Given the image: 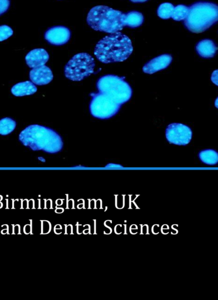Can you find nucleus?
Wrapping results in <instances>:
<instances>
[{
	"label": "nucleus",
	"instance_id": "f257e3e1",
	"mask_svg": "<svg viewBox=\"0 0 218 300\" xmlns=\"http://www.w3.org/2000/svg\"><path fill=\"white\" fill-rule=\"evenodd\" d=\"M132 42L119 32L103 38L96 45L94 54L104 64L123 62L132 54Z\"/></svg>",
	"mask_w": 218,
	"mask_h": 300
},
{
	"label": "nucleus",
	"instance_id": "f03ea898",
	"mask_svg": "<svg viewBox=\"0 0 218 300\" xmlns=\"http://www.w3.org/2000/svg\"><path fill=\"white\" fill-rule=\"evenodd\" d=\"M19 139L25 146L33 151H43L49 154H56L63 149L62 138L52 129L33 125L21 132Z\"/></svg>",
	"mask_w": 218,
	"mask_h": 300
},
{
	"label": "nucleus",
	"instance_id": "7ed1b4c3",
	"mask_svg": "<svg viewBox=\"0 0 218 300\" xmlns=\"http://www.w3.org/2000/svg\"><path fill=\"white\" fill-rule=\"evenodd\" d=\"M126 14L106 6H98L87 14V22L95 31L113 34L125 26Z\"/></svg>",
	"mask_w": 218,
	"mask_h": 300
},
{
	"label": "nucleus",
	"instance_id": "20e7f679",
	"mask_svg": "<svg viewBox=\"0 0 218 300\" xmlns=\"http://www.w3.org/2000/svg\"><path fill=\"white\" fill-rule=\"evenodd\" d=\"M218 19V7L210 2H198L189 7L183 21L186 28L194 33H201L215 24Z\"/></svg>",
	"mask_w": 218,
	"mask_h": 300
},
{
	"label": "nucleus",
	"instance_id": "39448f33",
	"mask_svg": "<svg viewBox=\"0 0 218 300\" xmlns=\"http://www.w3.org/2000/svg\"><path fill=\"white\" fill-rule=\"evenodd\" d=\"M97 88L116 103L121 105L128 102L132 96L133 91L124 78L116 75H107L99 79Z\"/></svg>",
	"mask_w": 218,
	"mask_h": 300
},
{
	"label": "nucleus",
	"instance_id": "423d86ee",
	"mask_svg": "<svg viewBox=\"0 0 218 300\" xmlns=\"http://www.w3.org/2000/svg\"><path fill=\"white\" fill-rule=\"evenodd\" d=\"M95 67L92 56L87 53H79L69 61L65 67V75L71 81H80L93 74Z\"/></svg>",
	"mask_w": 218,
	"mask_h": 300
},
{
	"label": "nucleus",
	"instance_id": "0eeeda50",
	"mask_svg": "<svg viewBox=\"0 0 218 300\" xmlns=\"http://www.w3.org/2000/svg\"><path fill=\"white\" fill-rule=\"evenodd\" d=\"M91 96L90 111L93 116L101 119H109L120 111L121 105L105 94L92 93Z\"/></svg>",
	"mask_w": 218,
	"mask_h": 300
},
{
	"label": "nucleus",
	"instance_id": "6e6552de",
	"mask_svg": "<svg viewBox=\"0 0 218 300\" xmlns=\"http://www.w3.org/2000/svg\"><path fill=\"white\" fill-rule=\"evenodd\" d=\"M166 138L168 142L177 145H186L193 137V132L185 125L172 124L166 129Z\"/></svg>",
	"mask_w": 218,
	"mask_h": 300
},
{
	"label": "nucleus",
	"instance_id": "1a4fd4ad",
	"mask_svg": "<svg viewBox=\"0 0 218 300\" xmlns=\"http://www.w3.org/2000/svg\"><path fill=\"white\" fill-rule=\"evenodd\" d=\"M70 30L64 26H55L49 28L45 33V39L53 45H63L70 40Z\"/></svg>",
	"mask_w": 218,
	"mask_h": 300
},
{
	"label": "nucleus",
	"instance_id": "9d476101",
	"mask_svg": "<svg viewBox=\"0 0 218 300\" xmlns=\"http://www.w3.org/2000/svg\"><path fill=\"white\" fill-rule=\"evenodd\" d=\"M173 61V57L169 54L160 55L145 64L143 68L144 73L153 74L157 72L166 69Z\"/></svg>",
	"mask_w": 218,
	"mask_h": 300
},
{
	"label": "nucleus",
	"instance_id": "9b49d317",
	"mask_svg": "<svg viewBox=\"0 0 218 300\" xmlns=\"http://www.w3.org/2000/svg\"><path fill=\"white\" fill-rule=\"evenodd\" d=\"M30 80L37 85H44L50 83L53 78L52 72L49 67L43 66L34 68L29 73Z\"/></svg>",
	"mask_w": 218,
	"mask_h": 300
},
{
	"label": "nucleus",
	"instance_id": "f8f14e48",
	"mask_svg": "<svg viewBox=\"0 0 218 300\" xmlns=\"http://www.w3.org/2000/svg\"><path fill=\"white\" fill-rule=\"evenodd\" d=\"M49 59L48 53L43 48L33 49L25 56L26 64L32 68L45 66Z\"/></svg>",
	"mask_w": 218,
	"mask_h": 300
},
{
	"label": "nucleus",
	"instance_id": "ddd939ff",
	"mask_svg": "<svg viewBox=\"0 0 218 300\" xmlns=\"http://www.w3.org/2000/svg\"><path fill=\"white\" fill-rule=\"evenodd\" d=\"M196 51L198 55L202 58H211L216 55L217 47L213 41L204 40L197 44Z\"/></svg>",
	"mask_w": 218,
	"mask_h": 300
},
{
	"label": "nucleus",
	"instance_id": "4468645a",
	"mask_svg": "<svg viewBox=\"0 0 218 300\" xmlns=\"http://www.w3.org/2000/svg\"><path fill=\"white\" fill-rule=\"evenodd\" d=\"M37 88L34 83L30 81L22 82L13 86L11 93L15 97H24L35 94Z\"/></svg>",
	"mask_w": 218,
	"mask_h": 300
},
{
	"label": "nucleus",
	"instance_id": "2eb2a0df",
	"mask_svg": "<svg viewBox=\"0 0 218 300\" xmlns=\"http://www.w3.org/2000/svg\"><path fill=\"white\" fill-rule=\"evenodd\" d=\"M144 22L143 15L138 11H131L126 14L125 25L130 28L139 27Z\"/></svg>",
	"mask_w": 218,
	"mask_h": 300
},
{
	"label": "nucleus",
	"instance_id": "dca6fc26",
	"mask_svg": "<svg viewBox=\"0 0 218 300\" xmlns=\"http://www.w3.org/2000/svg\"><path fill=\"white\" fill-rule=\"evenodd\" d=\"M201 161L206 165H215L218 161V154L217 152L212 149L204 150L199 154Z\"/></svg>",
	"mask_w": 218,
	"mask_h": 300
},
{
	"label": "nucleus",
	"instance_id": "f3484780",
	"mask_svg": "<svg viewBox=\"0 0 218 300\" xmlns=\"http://www.w3.org/2000/svg\"><path fill=\"white\" fill-rule=\"evenodd\" d=\"M16 122L10 117L0 120V135H7L14 131L16 127Z\"/></svg>",
	"mask_w": 218,
	"mask_h": 300
},
{
	"label": "nucleus",
	"instance_id": "a211bd4d",
	"mask_svg": "<svg viewBox=\"0 0 218 300\" xmlns=\"http://www.w3.org/2000/svg\"><path fill=\"white\" fill-rule=\"evenodd\" d=\"M189 7L185 5H178L174 7L171 18L175 21L184 20L188 16Z\"/></svg>",
	"mask_w": 218,
	"mask_h": 300
},
{
	"label": "nucleus",
	"instance_id": "6ab92c4d",
	"mask_svg": "<svg viewBox=\"0 0 218 300\" xmlns=\"http://www.w3.org/2000/svg\"><path fill=\"white\" fill-rule=\"evenodd\" d=\"M174 6L171 3H165L162 4L158 9V16L164 20H167L171 17L174 9Z\"/></svg>",
	"mask_w": 218,
	"mask_h": 300
},
{
	"label": "nucleus",
	"instance_id": "aec40b11",
	"mask_svg": "<svg viewBox=\"0 0 218 300\" xmlns=\"http://www.w3.org/2000/svg\"><path fill=\"white\" fill-rule=\"evenodd\" d=\"M13 34V29L10 26L6 25L0 26V42L7 40Z\"/></svg>",
	"mask_w": 218,
	"mask_h": 300
},
{
	"label": "nucleus",
	"instance_id": "412c9836",
	"mask_svg": "<svg viewBox=\"0 0 218 300\" xmlns=\"http://www.w3.org/2000/svg\"><path fill=\"white\" fill-rule=\"evenodd\" d=\"M10 6V0H0V16L7 12Z\"/></svg>",
	"mask_w": 218,
	"mask_h": 300
},
{
	"label": "nucleus",
	"instance_id": "4be33fe9",
	"mask_svg": "<svg viewBox=\"0 0 218 300\" xmlns=\"http://www.w3.org/2000/svg\"><path fill=\"white\" fill-rule=\"evenodd\" d=\"M51 223L47 222V221H45V222H43V234H47L49 232V231H51Z\"/></svg>",
	"mask_w": 218,
	"mask_h": 300
},
{
	"label": "nucleus",
	"instance_id": "5701e85b",
	"mask_svg": "<svg viewBox=\"0 0 218 300\" xmlns=\"http://www.w3.org/2000/svg\"><path fill=\"white\" fill-rule=\"evenodd\" d=\"M30 231V225H26L24 227V232L25 234H29Z\"/></svg>",
	"mask_w": 218,
	"mask_h": 300
},
{
	"label": "nucleus",
	"instance_id": "b1692460",
	"mask_svg": "<svg viewBox=\"0 0 218 300\" xmlns=\"http://www.w3.org/2000/svg\"><path fill=\"white\" fill-rule=\"evenodd\" d=\"M133 3H144L148 1V0H131Z\"/></svg>",
	"mask_w": 218,
	"mask_h": 300
},
{
	"label": "nucleus",
	"instance_id": "393cba45",
	"mask_svg": "<svg viewBox=\"0 0 218 300\" xmlns=\"http://www.w3.org/2000/svg\"><path fill=\"white\" fill-rule=\"evenodd\" d=\"M64 212V209L63 208H58V209L56 210V213H58V214H59V213H60V214H61V213H63Z\"/></svg>",
	"mask_w": 218,
	"mask_h": 300
},
{
	"label": "nucleus",
	"instance_id": "a878e982",
	"mask_svg": "<svg viewBox=\"0 0 218 300\" xmlns=\"http://www.w3.org/2000/svg\"><path fill=\"white\" fill-rule=\"evenodd\" d=\"M113 166L114 167H114H122L121 166H120V165H114V164H110V165L107 166V167H113Z\"/></svg>",
	"mask_w": 218,
	"mask_h": 300
}]
</instances>
